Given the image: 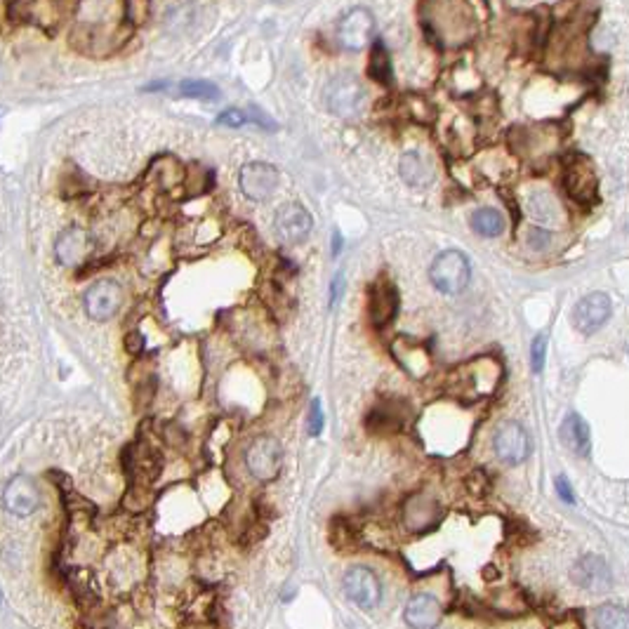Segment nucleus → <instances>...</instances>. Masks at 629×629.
Wrapping results in <instances>:
<instances>
[{
	"instance_id": "nucleus-14",
	"label": "nucleus",
	"mask_w": 629,
	"mask_h": 629,
	"mask_svg": "<svg viewBox=\"0 0 629 629\" xmlns=\"http://www.w3.org/2000/svg\"><path fill=\"white\" fill-rule=\"evenodd\" d=\"M441 521V504L429 495L408 497L403 504V525L413 535H425L433 531Z\"/></svg>"
},
{
	"instance_id": "nucleus-13",
	"label": "nucleus",
	"mask_w": 629,
	"mask_h": 629,
	"mask_svg": "<svg viewBox=\"0 0 629 629\" xmlns=\"http://www.w3.org/2000/svg\"><path fill=\"white\" fill-rule=\"evenodd\" d=\"M571 578H573L578 587L585 589V592H592V594H603L613 585L609 564L602 556H596V554H585L582 559L575 561Z\"/></svg>"
},
{
	"instance_id": "nucleus-4",
	"label": "nucleus",
	"mask_w": 629,
	"mask_h": 629,
	"mask_svg": "<svg viewBox=\"0 0 629 629\" xmlns=\"http://www.w3.org/2000/svg\"><path fill=\"white\" fill-rule=\"evenodd\" d=\"M375 38V17L371 10L365 7H354L344 14L337 27V41L344 50L351 52H361L372 42Z\"/></svg>"
},
{
	"instance_id": "nucleus-5",
	"label": "nucleus",
	"mask_w": 629,
	"mask_h": 629,
	"mask_svg": "<svg viewBox=\"0 0 629 629\" xmlns=\"http://www.w3.org/2000/svg\"><path fill=\"white\" fill-rule=\"evenodd\" d=\"M280 182L279 170L273 168L272 163L265 161H250L245 163L241 173H238V184L245 198L250 201H269L276 194Z\"/></svg>"
},
{
	"instance_id": "nucleus-34",
	"label": "nucleus",
	"mask_w": 629,
	"mask_h": 629,
	"mask_svg": "<svg viewBox=\"0 0 629 629\" xmlns=\"http://www.w3.org/2000/svg\"><path fill=\"white\" fill-rule=\"evenodd\" d=\"M340 248H342V238H340V234H335V245H333V252H340Z\"/></svg>"
},
{
	"instance_id": "nucleus-20",
	"label": "nucleus",
	"mask_w": 629,
	"mask_h": 629,
	"mask_svg": "<svg viewBox=\"0 0 629 629\" xmlns=\"http://www.w3.org/2000/svg\"><path fill=\"white\" fill-rule=\"evenodd\" d=\"M399 170L403 182L413 189H425L433 182V163L422 151H406L401 156Z\"/></svg>"
},
{
	"instance_id": "nucleus-24",
	"label": "nucleus",
	"mask_w": 629,
	"mask_h": 629,
	"mask_svg": "<svg viewBox=\"0 0 629 629\" xmlns=\"http://www.w3.org/2000/svg\"><path fill=\"white\" fill-rule=\"evenodd\" d=\"M594 629H629V610L616 603H603L594 613Z\"/></svg>"
},
{
	"instance_id": "nucleus-12",
	"label": "nucleus",
	"mask_w": 629,
	"mask_h": 629,
	"mask_svg": "<svg viewBox=\"0 0 629 629\" xmlns=\"http://www.w3.org/2000/svg\"><path fill=\"white\" fill-rule=\"evenodd\" d=\"M399 314V290L392 280L378 279L368 288V316L372 326L385 328Z\"/></svg>"
},
{
	"instance_id": "nucleus-19",
	"label": "nucleus",
	"mask_w": 629,
	"mask_h": 629,
	"mask_svg": "<svg viewBox=\"0 0 629 629\" xmlns=\"http://www.w3.org/2000/svg\"><path fill=\"white\" fill-rule=\"evenodd\" d=\"M90 250V238L81 226H66L55 241V257L62 266H78Z\"/></svg>"
},
{
	"instance_id": "nucleus-33",
	"label": "nucleus",
	"mask_w": 629,
	"mask_h": 629,
	"mask_svg": "<svg viewBox=\"0 0 629 629\" xmlns=\"http://www.w3.org/2000/svg\"><path fill=\"white\" fill-rule=\"evenodd\" d=\"M342 286H344V276L342 273H337L335 280H333V290H330V304H335L337 297L342 295Z\"/></svg>"
},
{
	"instance_id": "nucleus-11",
	"label": "nucleus",
	"mask_w": 629,
	"mask_h": 629,
	"mask_svg": "<svg viewBox=\"0 0 629 629\" xmlns=\"http://www.w3.org/2000/svg\"><path fill=\"white\" fill-rule=\"evenodd\" d=\"M613 304L606 293H589L585 295L573 309V326L582 335H592L599 328L606 326L610 318Z\"/></svg>"
},
{
	"instance_id": "nucleus-32",
	"label": "nucleus",
	"mask_w": 629,
	"mask_h": 629,
	"mask_svg": "<svg viewBox=\"0 0 629 629\" xmlns=\"http://www.w3.org/2000/svg\"><path fill=\"white\" fill-rule=\"evenodd\" d=\"M528 243H531L533 248H545V245L549 243V234L540 229V226H533L531 234H528Z\"/></svg>"
},
{
	"instance_id": "nucleus-9",
	"label": "nucleus",
	"mask_w": 629,
	"mask_h": 629,
	"mask_svg": "<svg viewBox=\"0 0 629 629\" xmlns=\"http://www.w3.org/2000/svg\"><path fill=\"white\" fill-rule=\"evenodd\" d=\"M493 450L504 464H524L531 455L528 432L518 422H504L493 436Z\"/></svg>"
},
{
	"instance_id": "nucleus-1",
	"label": "nucleus",
	"mask_w": 629,
	"mask_h": 629,
	"mask_svg": "<svg viewBox=\"0 0 629 629\" xmlns=\"http://www.w3.org/2000/svg\"><path fill=\"white\" fill-rule=\"evenodd\" d=\"M323 99L328 111L337 119H354L365 109V88L354 73H337L328 81L326 90H323Z\"/></svg>"
},
{
	"instance_id": "nucleus-27",
	"label": "nucleus",
	"mask_w": 629,
	"mask_h": 629,
	"mask_svg": "<svg viewBox=\"0 0 629 629\" xmlns=\"http://www.w3.org/2000/svg\"><path fill=\"white\" fill-rule=\"evenodd\" d=\"M556 201H554L547 191H538L535 196H531V215L538 219V222H552L554 215H556Z\"/></svg>"
},
{
	"instance_id": "nucleus-17",
	"label": "nucleus",
	"mask_w": 629,
	"mask_h": 629,
	"mask_svg": "<svg viewBox=\"0 0 629 629\" xmlns=\"http://www.w3.org/2000/svg\"><path fill=\"white\" fill-rule=\"evenodd\" d=\"M127 453H130V457L126 460V467L127 474H130V479H133L134 483H151L156 476L161 474L163 460L161 453H158L154 446H149V443H134Z\"/></svg>"
},
{
	"instance_id": "nucleus-25",
	"label": "nucleus",
	"mask_w": 629,
	"mask_h": 629,
	"mask_svg": "<svg viewBox=\"0 0 629 629\" xmlns=\"http://www.w3.org/2000/svg\"><path fill=\"white\" fill-rule=\"evenodd\" d=\"M180 95L189 99H203V102H215L219 97V88L210 81H201V78H191V81H182L180 83Z\"/></svg>"
},
{
	"instance_id": "nucleus-29",
	"label": "nucleus",
	"mask_w": 629,
	"mask_h": 629,
	"mask_svg": "<svg viewBox=\"0 0 629 629\" xmlns=\"http://www.w3.org/2000/svg\"><path fill=\"white\" fill-rule=\"evenodd\" d=\"M323 425H326V418H323L321 401L314 399L311 401V406H309V436H318V433L323 432Z\"/></svg>"
},
{
	"instance_id": "nucleus-28",
	"label": "nucleus",
	"mask_w": 629,
	"mask_h": 629,
	"mask_svg": "<svg viewBox=\"0 0 629 629\" xmlns=\"http://www.w3.org/2000/svg\"><path fill=\"white\" fill-rule=\"evenodd\" d=\"M545 357H547V337L545 335H538L531 344L533 371L542 372V368H545Z\"/></svg>"
},
{
	"instance_id": "nucleus-18",
	"label": "nucleus",
	"mask_w": 629,
	"mask_h": 629,
	"mask_svg": "<svg viewBox=\"0 0 629 629\" xmlns=\"http://www.w3.org/2000/svg\"><path fill=\"white\" fill-rule=\"evenodd\" d=\"M443 616L441 602L432 594H415L410 602L406 603L403 610V620L410 629H436Z\"/></svg>"
},
{
	"instance_id": "nucleus-7",
	"label": "nucleus",
	"mask_w": 629,
	"mask_h": 629,
	"mask_svg": "<svg viewBox=\"0 0 629 629\" xmlns=\"http://www.w3.org/2000/svg\"><path fill=\"white\" fill-rule=\"evenodd\" d=\"M85 311L95 321H109L119 314L120 304H123V288L111 279L95 280L88 293L83 297Z\"/></svg>"
},
{
	"instance_id": "nucleus-2",
	"label": "nucleus",
	"mask_w": 629,
	"mask_h": 629,
	"mask_svg": "<svg viewBox=\"0 0 629 629\" xmlns=\"http://www.w3.org/2000/svg\"><path fill=\"white\" fill-rule=\"evenodd\" d=\"M429 279L433 288L446 295H457L469 286L472 279V265L469 257L460 250H446L436 255L429 269Z\"/></svg>"
},
{
	"instance_id": "nucleus-26",
	"label": "nucleus",
	"mask_w": 629,
	"mask_h": 629,
	"mask_svg": "<svg viewBox=\"0 0 629 629\" xmlns=\"http://www.w3.org/2000/svg\"><path fill=\"white\" fill-rule=\"evenodd\" d=\"M330 540H333V545H335L337 549H351V547H354L357 531H354L349 518H333V524H330Z\"/></svg>"
},
{
	"instance_id": "nucleus-16",
	"label": "nucleus",
	"mask_w": 629,
	"mask_h": 629,
	"mask_svg": "<svg viewBox=\"0 0 629 629\" xmlns=\"http://www.w3.org/2000/svg\"><path fill=\"white\" fill-rule=\"evenodd\" d=\"M406 410L399 403L385 401V403H378L368 410L364 426L365 432L372 433V436H392V433L406 429Z\"/></svg>"
},
{
	"instance_id": "nucleus-22",
	"label": "nucleus",
	"mask_w": 629,
	"mask_h": 629,
	"mask_svg": "<svg viewBox=\"0 0 629 629\" xmlns=\"http://www.w3.org/2000/svg\"><path fill=\"white\" fill-rule=\"evenodd\" d=\"M504 226H507L504 215L495 208H479L474 215H472V229H474L479 236L495 238L502 234Z\"/></svg>"
},
{
	"instance_id": "nucleus-8",
	"label": "nucleus",
	"mask_w": 629,
	"mask_h": 629,
	"mask_svg": "<svg viewBox=\"0 0 629 629\" xmlns=\"http://www.w3.org/2000/svg\"><path fill=\"white\" fill-rule=\"evenodd\" d=\"M314 229V217L300 203H286L273 217V234L280 243H302Z\"/></svg>"
},
{
	"instance_id": "nucleus-15",
	"label": "nucleus",
	"mask_w": 629,
	"mask_h": 629,
	"mask_svg": "<svg viewBox=\"0 0 629 629\" xmlns=\"http://www.w3.org/2000/svg\"><path fill=\"white\" fill-rule=\"evenodd\" d=\"M3 504L7 507V511H12L14 517H31L41 504V493L31 479L14 476L3 490Z\"/></svg>"
},
{
	"instance_id": "nucleus-3",
	"label": "nucleus",
	"mask_w": 629,
	"mask_h": 629,
	"mask_svg": "<svg viewBox=\"0 0 629 629\" xmlns=\"http://www.w3.org/2000/svg\"><path fill=\"white\" fill-rule=\"evenodd\" d=\"M245 467L252 479L266 483L273 481L283 467V448L272 436H257L245 450Z\"/></svg>"
},
{
	"instance_id": "nucleus-21",
	"label": "nucleus",
	"mask_w": 629,
	"mask_h": 629,
	"mask_svg": "<svg viewBox=\"0 0 629 629\" xmlns=\"http://www.w3.org/2000/svg\"><path fill=\"white\" fill-rule=\"evenodd\" d=\"M561 436L580 457H589V453H592V432H589V425L580 415H568L564 426H561Z\"/></svg>"
},
{
	"instance_id": "nucleus-31",
	"label": "nucleus",
	"mask_w": 629,
	"mask_h": 629,
	"mask_svg": "<svg viewBox=\"0 0 629 629\" xmlns=\"http://www.w3.org/2000/svg\"><path fill=\"white\" fill-rule=\"evenodd\" d=\"M554 488H556V493H559L564 502L575 504V493L573 488H571V483L566 481V476H556V479H554Z\"/></svg>"
},
{
	"instance_id": "nucleus-6",
	"label": "nucleus",
	"mask_w": 629,
	"mask_h": 629,
	"mask_svg": "<svg viewBox=\"0 0 629 629\" xmlns=\"http://www.w3.org/2000/svg\"><path fill=\"white\" fill-rule=\"evenodd\" d=\"M564 187H566L568 196L573 198L575 203H596L599 182H596L594 165L589 163L587 156H575L573 161L568 163L566 173H564Z\"/></svg>"
},
{
	"instance_id": "nucleus-23",
	"label": "nucleus",
	"mask_w": 629,
	"mask_h": 629,
	"mask_svg": "<svg viewBox=\"0 0 629 629\" xmlns=\"http://www.w3.org/2000/svg\"><path fill=\"white\" fill-rule=\"evenodd\" d=\"M368 76L372 81H378L380 85H392L394 81V66L389 50L382 42H375L371 50V59H368Z\"/></svg>"
},
{
	"instance_id": "nucleus-10",
	"label": "nucleus",
	"mask_w": 629,
	"mask_h": 629,
	"mask_svg": "<svg viewBox=\"0 0 629 629\" xmlns=\"http://www.w3.org/2000/svg\"><path fill=\"white\" fill-rule=\"evenodd\" d=\"M342 587H344V594L349 596L351 602L364 610L375 609V606L380 603V596H382V587H380L378 575L365 566L349 568V571L344 573Z\"/></svg>"
},
{
	"instance_id": "nucleus-30",
	"label": "nucleus",
	"mask_w": 629,
	"mask_h": 629,
	"mask_svg": "<svg viewBox=\"0 0 629 629\" xmlns=\"http://www.w3.org/2000/svg\"><path fill=\"white\" fill-rule=\"evenodd\" d=\"M217 123L226 127H241L245 123H250V113L241 111V109H226L217 116Z\"/></svg>"
}]
</instances>
